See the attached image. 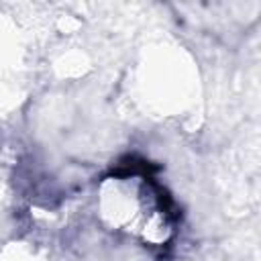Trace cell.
I'll use <instances>...</instances> for the list:
<instances>
[{
	"mask_svg": "<svg viewBox=\"0 0 261 261\" xmlns=\"http://www.w3.org/2000/svg\"><path fill=\"white\" fill-rule=\"evenodd\" d=\"M100 222L145 247H163L175 234V220L161 188L137 171L112 173L96 190Z\"/></svg>",
	"mask_w": 261,
	"mask_h": 261,
	"instance_id": "cell-1",
	"label": "cell"
}]
</instances>
